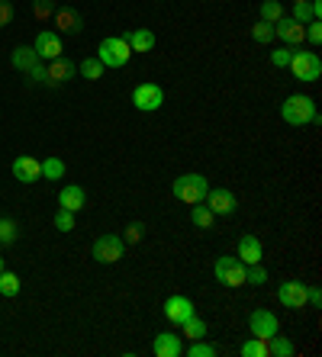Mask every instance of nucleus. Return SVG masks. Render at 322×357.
<instances>
[{
    "label": "nucleus",
    "mask_w": 322,
    "mask_h": 357,
    "mask_svg": "<svg viewBox=\"0 0 322 357\" xmlns=\"http://www.w3.org/2000/svg\"><path fill=\"white\" fill-rule=\"evenodd\" d=\"M123 39L129 42V49L133 52H152L155 49V33H152V29H129V33H123Z\"/></svg>",
    "instance_id": "nucleus-20"
},
{
    "label": "nucleus",
    "mask_w": 322,
    "mask_h": 357,
    "mask_svg": "<svg viewBox=\"0 0 322 357\" xmlns=\"http://www.w3.org/2000/svg\"><path fill=\"white\" fill-rule=\"evenodd\" d=\"M281 17H287L281 7V0H265V3H261V20H265V23H277Z\"/></svg>",
    "instance_id": "nucleus-31"
},
{
    "label": "nucleus",
    "mask_w": 322,
    "mask_h": 357,
    "mask_svg": "<svg viewBox=\"0 0 322 357\" xmlns=\"http://www.w3.org/2000/svg\"><path fill=\"white\" fill-rule=\"evenodd\" d=\"M13 177H17L20 183L42 181V161L33 158V155H20V158L13 161Z\"/></svg>",
    "instance_id": "nucleus-15"
},
{
    "label": "nucleus",
    "mask_w": 322,
    "mask_h": 357,
    "mask_svg": "<svg viewBox=\"0 0 322 357\" xmlns=\"http://www.w3.org/2000/svg\"><path fill=\"white\" fill-rule=\"evenodd\" d=\"M290 17L297 20V23H309V20H316L313 17V7H309V0H300V3H293V13H290Z\"/></svg>",
    "instance_id": "nucleus-36"
},
{
    "label": "nucleus",
    "mask_w": 322,
    "mask_h": 357,
    "mask_svg": "<svg viewBox=\"0 0 322 357\" xmlns=\"http://www.w3.org/2000/svg\"><path fill=\"white\" fill-rule=\"evenodd\" d=\"M184 354H187V357H216V354H219V348H216V344H210V341H203V338H197L187 351H184Z\"/></svg>",
    "instance_id": "nucleus-29"
},
{
    "label": "nucleus",
    "mask_w": 322,
    "mask_h": 357,
    "mask_svg": "<svg viewBox=\"0 0 322 357\" xmlns=\"http://www.w3.org/2000/svg\"><path fill=\"white\" fill-rule=\"evenodd\" d=\"M33 49H36V55H39V61H55V59H61V36H58L55 29H42V33L36 36Z\"/></svg>",
    "instance_id": "nucleus-11"
},
{
    "label": "nucleus",
    "mask_w": 322,
    "mask_h": 357,
    "mask_svg": "<svg viewBox=\"0 0 322 357\" xmlns=\"http://www.w3.org/2000/svg\"><path fill=\"white\" fill-rule=\"evenodd\" d=\"M235 258H239L242 264H261V261H265V245H261V238L251 232L242 235L239 248H235Z\"/></svg>",
    "instance_id": "nucleus-12"
},
{
    "label": "nucleus",
    "mask_w": 322,
    "mask_h": 357,
    "mask_svg": "<svg viewBox=\"0 0 322 357\" xmlns=\"http://www.w3.org/2000/svg\"><path fill=\"white\" fill-rule=\"evenodd\" d=\"M248 328H251V335H258V338H274V335L281 332V322H277V316H274L271 309H251Z\"/></svg>",
    "instance_id": "nucleus-10"
},
{
    "label": "nucleus",
    "mask_w": 322,
    "mask_h": 357,
    "mask_svg": "<svg viewBox=\"0 0 322 357\" xmlns=\"http://www.w3.org/2000/svg\"><path fill=\"white\" fill-rule=\"evenodd\" d=\"M245 283H251V287H261V283H268V271L261 264H248Z\"/></svg>",
    "instance_id": "nucleus-35"
},
{
    "label": "nucleus",
    "mask_w": 322,
    "mask_h": 357,
    "mask_svg": "<svg viewBox=\"0 0 322 357\" xmlns=\"http://www.w3.org/2000/svg\"><path fill=\"white\" fill-rule=\"evenodd\" d=\"M203 203L213 209V216H235V209H239L235 193L226 190V187H210L207 197H203Z\"/></svg>",
    "instance_id": "nucleus-9"
},
{
    "label": "nucleus",
    "mask_w": 322,
    "mask_h": 357,
    "mask_svg": "<svg viewBox=\"0 0 322 357\" xmlns=\"http://www.w3.org/2000/svg\"><path fill=\"white\" fill-rule=\"evenodd\" d=\"M78 75V65L75 61H68V59H55V61H45V84H65L71 81V77Z\"/></svg>",
    "instance_id": "nucleus-17"
},
{
    "label": "nucleus",
    "mask_w": 322,
    "mask_h": 357,
    "mask_svg": "<svg viewBox=\"0 0 322 357\" xmlns=\"http://www.w3.org/2000/svg\"><path fill=\"white\" fill-rule=\"evenodd\" d=\"M55 229L58 232H75V213H71V209H58L55 213Z\"/></svg>",
    "instance_id": "nucleus-33"
},
{
    "label": "nucleus",
    "mask_w": 322,
    "mask_h": 357,
    "mask_svg": "<svg viewBox=\"0 0 322 357\" xmlns=\"http://www.w3.org/2000/svg\"><path fill=\"white\" fill-rule=\"evenodd\" d=\"M306 42H309V45H319L322 42V23L319 20H309V23H306Z\"/></svg>",
    "instance_id": "nucleus-39"
},
{
    "label": "nucleus",
    "mask_w": 322,
    "mask_h": 357,
    "mask_svg": "<svg viewBox=\"0 0 322 357\" xmlns=\"http://www.w3.org/2000/svg\"><path fill=\"white\" fill-rule=\"evenodd\" d=\"M55 0H33V17L36 20H52V13H55Z\"/></svg>",
    "instance_id": "nucleus-34"
},
{
    "label": "nucleus",
    "mask_w": 322,
    "mask_h": 357,
    "mask_svg": "<svg viewBox=\"0 0 322 357\" xmlns=\"http://www.w3.org/2000/svg\"><path fill=\"white\" fill-rule=\"evenodd\" d=\"M242 357H271V338L251 335V338L242 344Z\"/></svg>",
    "instance_id": "nucleus-22"
},
{
    "label": "nucleus",
    "mask_w": 322,
    "mask_h": 357,
    "mask_svg": "<svg viewBox=\"0 0 322 357\" xmlns=\"http://www.w3.org/2000/svg\"><path fill=\"white\" fill-rule=\"evenodd\" d=\"M133 107L142 113H155V109L165 107V91L158 84H139L133 91Z\"/></svg>",
    "instance_id": "nucleus-7"
},
{
    "label": "nucleus",
    "mask_w": 322,
    "mask_h": 357,
    "mask_svg": "<svg viewBox=\"0 0 322 357\" xmlns=\"http://www.w3.org/2000/svg\"><path fill=\"white\" fill-rule=\"evenodd\" d=\"M245 271H248V264H242L235 255H223L213 264V274L223 287H245Z\"/></svg>",
    "instance_id": "nucleus-5"
},
{
    "label": "nucleus",
    "mask_w": 322,
    "mask_h": 357,
    "mask_svg": "<svg viewBox=\"0 0 322 357\" xmlns=\"http://www.w3.org/2000/svg\"><path fill=\"white\" fill-rule=\"evenodd\" d=\"M0 293H3V296H17L20 293V277L13 274V271H3V274H0Z\"/></svg>",
    "instance_id": "nucleus-32"
},
{
    "label": "nucleus",
    "mask_w": 322,
    "mask_h": 357,
    "mask_svg": "<svg viewBox=\"0 0 322 357\" xmlns=\"http://www.w3.org/2000/svg\"><path fill=\"white\" fill-rule=\"evenodd\" d=\"M251 39H255L258 45H271V42H274V23L258 20V23L251 26Z\"/></svg>",
    "instance_id": "nucleus-26"
},
{
    "label": "nucleus",
    "mask_w": 322,
    "mask_h": 357,
    "mask_svg": "<svg viewBox=\"0 0 322 357\" xmlns=\"http://www.w3.org/2000/svg\"><path fill=\"white\" fill-rule=\"evenodd\" d=\"M20 238V225L13 219H3L0 216V245H13Z\"/></svg>",
    "instance_id": "nucleus-30"
},
{
    "label": "nucleus",
    "mask_w": 322,
    "mask_h": 357,
    "mask_svg": "<svg viewBox=\"0 0 322 357\" xmlns=\"http://www.w3.org/2000/svg\"><path fill=\"white\" fill-rule=\"evenodd\" d=\"M190 222L197 225V229H213L216 216H213V209H210L207 203H193V206H190Z\"/></svg>",
    "instance_id": "nucleus-23"
},
{
    "label": "nucleus",
    "mask_w": 322,
    "mask_h": 357,
    "mask_svg": "<svg viewBox=\"0 0 322 357\" xmlns=\"http://www.w3.org/2000/svg\"><path fill=\"white\" fill-rule=\"evenodd\" d=\"M78 71H81L84 81H100V77H103V65H100V59H84L81 65H78Z\"/></svg>",
    "instance_id": "nucleus-28"
},
{
    "label": "nucleus",
    "mask_w": 322,
    "mask_h": 357,
    "mask_svg": "<svg viewBox=\"0 0 322 357\" xmlns=\"http://www.w3.org/2000/svg\"><path fill=\"white\" fill-rule=\"evenodd\" d=\"M26 75H29V81H33V84H45V65L39 61V65H33Z\"/></svg>",
    "instance_id": "nucleus-42"
},
{
    "label": "nucleus",
    "mask_w": 322,
    "mask_h": 357,
    "mask_svg": "<svg viewBox=\"0 0 322 357\" xmlns=\"http://www.w3.org/2000/svg\"><path fill=\"white\" fill-rule=\"evenodd\" d=\"M281 116L287 126H319V109H316V100L306 97V93H293L281 103Z\"/></svg>",
    "instance_id": "nucleus-1"
},
{
    "label": "nucleus",
    "mask_w": 322,
    "mask_h": 357,
    "mask_svg": "<svg viewBox=\"0 0 322 357\" xmlns=\"http://www.w3.org/2000/svg\"><path fill=\"white\" fill-rule=\"evenodd\" d=\"M58 206H61V209H71V213L84 209V206H87V193H84V187H78V183H68V187H61V193H58Z\"/></svg>",
    "instance_id": "nucleus-19"
},
{
    "label": "nucleus",
    "mask_w": 322,
    "mask_h": 357,
    "mask_svg": "<svg viewBox=\"0 0 322 357\" xmlns=\"http://www.w3.org/2000/svg\"><path fill=\"white\" fill-rule=\"evenodd\" d=\"M290 71L300 84H316L322 77V59L316 52H293L290 59Z\"/></svg>",
    "instance_id": "nucleus-4"
},
{
    "label": "nucleus",
    "mask_w": 322,
    "mask_h": 357,
    "mask_svg": "<svg viewBox=\"0 0 322 357\" xmlns=\"http://www.w3.org/2000/svg\"><path fill=\"white\" fill-rule=\"evenodd\" d=\"M297 354V348H293V341L287 338V335H274L271 338V357H293Z\"/></svg>",
    "instance_id": "nucleus-25"
},
{
    "label": "nucleus",
    "mask_w": 322,
    "mask_h": 357,
    "mask_svg": "<svg viewBox=\"0 0 322 357\" xmlns=\"http://www.w3.org/2000/svg\"><path fill=\"white\" fill-rule=\"evenodd\" d=\"M293 52H297V49H290V45H281L277 52H271V65H274V68H290V59H293Z\"/></svg>",
    "instance_id": "nucleus-37"
},
{
    "label": "nucleus",
    "mask_w": 322,
    "mask_h": 357,
    "mask_svg": "<svg viewBox=\"0 0 322 357\" xmlns=\"http://www.w3.org/2000/svg\"><path fill=\"white\" fill-rule=\"evenodd\" d=\"M277 299L287 309H306V283L303 280H284L277 287Z\"/></svg>",
    "instance_id": "nucleus-13"
},
{
    "label": "nucleus",
    "mask_w": 322,
    "mask_h": 357,
    "mask_svg": "<svg viewBox=\"0 0 322 357\" xmlns=\"http://www.w3.org/2000/svg\"><path fill=\"white\" fill-rule=\"evenodd\" d=\"M181 338H190V341H197V338H203V335H207V322H203V319L197 316V312H193V316L187 319V322L181 325Z\"/></svg>",
    "instance_id": "nucleus-24"
},
{
    "label": "nucleus",
    "mask_w": 322,
    "mask_h": 357,
    "mask_svg": "<svg viewBox=\"0 0 322 357\" xmlns=\"http://www.w3.org/2000/svg\"><path fill=\"white\" fill-rule=\"evenodd\" d=\"M309 7H313V17L319 20L322 17V0H309Z\"/></svg>",
    "instance_id": "nucleus-43"
},
{
    "label": "nucleus",
    "mask_w": 322,
    "mask_h": 357,
    "mask_svg": "<svg viewBox=\"0 0 322 357\" xmlns=\"http://www.w3.org/2000/svg\"><path fill=\"white\" fill-rule=\"evenodd\" d=\"M274 39H281L284 45H290V49H300L306 42V26L297 23L293 17H281L274 23Z\"/></svg>",
    "instance_id": "nucleus-8"
},
{
    "label": "nucleus",
    "mask_w": 322,
    "mask_h": 357,
    "mask_svg": "<svg viewBox=\"0 0 322 357\" xmlns=\"http://www.w3.org/2000/svg\"><path fill=\"white\" fill-rule=\"evenodd\" d=\"M3 271H7V264H3V258H0V274H3Z\"/></svg>",
    "instance_id": "nucleus-44"
},
{
    "label": "nucleus",
    "mask_w": 322,
    "mask_h": 357,
    "mask_svg": "<svg viewBox=\"0 0 322 357\" xmlns=\"http://www.w3.org/2000/svg\"><path fill=\"white\" fill-rule=\"evenodd\" d=\"M193 312H197V309H193V303H190L187 296H168L165 299V319L171 325H184Z\"/></svg>",
    "instance_id": "nucleus-14"
},
{
    "label": "nucleus",
    "mask_w": 322,
    "mask_h": 357,
    "mask_svg": "<svg viewBox=\"0 0 322 357\" xmlns=\"http://www.w3.org/2000/svg\"><path fill=\"white\" fill-rule=\"evenodd\" d=\"M306 306H313V309L322 306V290L319 287H306Z\"/></svg>",
    "instance_id": "nucleus-40"
},
{
    "label": "nucleus",
    "mask_w": 322,
    "mask_h": 357,
    "mask_svg": "<svg viewBox=\"0 0 322 357\" xmlns=\"http://www.w3.org/2000/svg\"><path fill=\"white\" fill-rule=\"evenodd\" d=\"M10 20H13V3H10V0H0V29L10 26Z\"/></svg>",
    "instance_id": "nucleus-41"
},
{
    "label": "nucleus",
    "mask_w": 322,
    "mask_h": 357,
    "mask_svg": "<svg viewBox=\"0 0 322 357\" xmlns=\"http://www.w3.org/2000/svg\"><path fill=\"white\" fill-rule=\"evenodd\" d=\"M123 248H126V241L119 238V235L107 232L94 241L91 255H94V261H100V264H116V261L123 258Z\"/></svg>",
    "instance_id": "nucleus-6"
},
{
    "label": "nucleus",
    "mask_w": 322,
    "mask_h": 357,
    "mask_svg": "<svg viewBox=\"0 0 322 357\" xmlns=\"http://www.w3.org/2000/svg\"><path fill=\"white\" fill-rule=\"evenodd\" d=\"M207 190H210V181L203 174H181L177 181L171 183L174 199H181V203H187V206H193V203H203Z\"/></svg>",
    "instance_id": "nucleus-2"
},
{
    "label": "nucleus",
    "mask_w": 322,
    "mask_h": 357,
    "mask_svg": "<svg viewBox=\"0 0 322 357\" xmlns=\"http://www.w3.org/2000/svg\"><path fill=\"white\" fill-rule=\"evenodd\" d=\"M152 354H155V357H181V354H184L181 335H174V332H158L155 341H152Z\"/></svg>",
    "instance_id": "nucleus-16"
},
{
    "label": "nucleus",
    "mask_w": 322,
    "mask_h": 357,
    "mask_svg": "<svg viewBox=\"0 0 322 357\" xmlns=\"http://www.w3.org/2000/svg\"><path fill=\"white\" fill-rule=\"evenodd\" d=\"M52 23L58 26V33H71V36H78L84 29L81 13H78V10H71V7L55 10V13H52Z\"/></svg>",
    "instance_id": "nucleus-18"
},
{
    "label": "nucleus",
    "mask_w": 322,
    "mask_h": 357,
    "mask_svg": "<svg viewBox=\"0 0 322 357\" xmlns=\"http://www.w3.org/2000/svg\"><path fill=\"white\" fill-rule=\"evenodd\" d=\"M42 177H45V181H61V177H65V161L61 158H45L42 161Z\"/></svg>",
    "instance_id": "nucleus-27"
},
{
    "label": "nucleus",
    "mask_w": 322,
    "mask_h": 357,
    "mask_svg": "<svg viewBox=\"0 0 322 357\" xmlns=\"http://www.w3.org/2000/svg\"><path fill=\"white\" fill-rule=\"evenodd\" d=\"M293 3H300V0H293Z\"/></svg>",
    "instance_id": "nucleus-45"
},
{
    "label": "nucleus",
    "mask_w": 322,
    "mask_h": 357,
    "mask_svg": "<svg viewBox=\"0 0 322 357\" xmlns=\"http://www.w3.org/2000/svg\"><path fill=\"white\" fill-rule=\"evenodd\" d=\"M97 59L103 68H126L133 59V49H129V42L123 36H110L97 45Z\"/></svg>",
    "instance_id": "nucleus-3"
},
{
    "label": "nucleus",
    "mask_w": 322,
    "mask_h": 357,
    "mask_svg": "<svg viewBox=\"0 0 322 357\" xmlns=\"http://www.w3.org/2000/svg\"><path fill=\"white\" fill-rule=\"evenodd\" d=\"M10 65L26 75L33 65H39V55H36L33 45H17V49H13V55H10Z\"/></svg>",
    "instance_id": "nucleus-21"
},
{
    "label": "nucleus",
    "mask_w": 322,
    "mask_h": 357,
    "mask_svg": "<svg viewBox=\"0 0 322 357\" xmlns=\"http://www.w3.org/2000/svg\"><path fill=\"white\" fill-rule=\"evenodd\" d=\"M142 232H145V225L142 222H129L126 225V232H123V241L126 245H136V241H142Z\"/></svg>",
    "instance_id": "nucleus-38"
}]
</instances>
